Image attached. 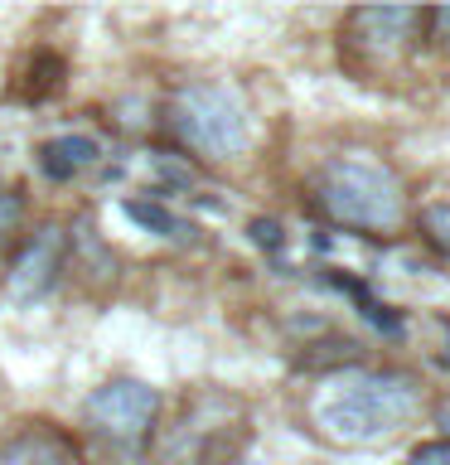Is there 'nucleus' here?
<instances>
[{
    "mask_svg": "<svg viewBox=\"0 0 450 465\" xmlns=\"http://www.w3.org/2000/svg\"><path fill=\"white\" fill-rule=\"evenodd\" d=\"M421 412V388L397 369H339L310 392V427L319 441L363 450L392 441Z\"/></svg>",
    "mask_w": 450,
    "mask_h": 465,
    "instance_id": "f257e3e1",
    "label": "nucleus"
},
{
    "mask_svg": "<svg viewBox=\"0 0 450 465\" xmlns=\"http://www.w3.org/2000/svg\"><path fill=\"white\" fill-rule=\"evenodd\" d=\"M315 209L334 228L363 238H392L406 223V184L402 174L373 151L329 155L315 174Z\"/></svg>",
    "mask_w": 450,
    "mask_h": 465,
    "instance_id": "f03ea898",
    "label": "nucleus"
},
{
    "mask_svg": "<svg viewBox=\"0 0 450 465\" xmlns=\"http://www.w3.org/2000/svg\"><path fill=\"white\" fill-rule=\"evenodd\" d=\"M170 131L180 136L203 160H232L252 141V122H247V102L223 83H184L170 93L165 107Z\"/></svg>",
    "mask_w": 450,
    "mask_h": 465,
    "instance_id": "7ed1b4c3",
    "label": "nucleus"
},
{
    "mask_svg": "<svg viewBox=\"0 0 450 465\" xmlns=\"http://www.w3.org/2000/svg\"><path fill=\"white\" fill-rule=\"evenodd\" d=\"M87 431L97 441H107L116 456H141L155 436L160 417V392L141 378H112L87 398Z\"/></svg>",
    "mask_w": 450,
    "mask_h": 465,
    "instance_id": "20e7f679",
    "label": "nucleus"
},
{
    "mask_svg": "<svg viewBox=\"0 0 450 465\" xmlns=\"http://www.w3.org/2000/svg\"><path fill=\"white\" fill-rule=\"evenodd\" d=\"M421 35H426V10H402V5L354 10L344 25V54L363 73H387L412 58Z\"/></svg>",
    "mask_w": 450,
    "mask_h": 465,
    "instance_id": "39448f33",
    "label": "nucleus"
},
{
    "mask_svg": "<svg viewBox=\"0 0 450 465\" xmlns=\"http://www.w3.org/2000/svg\"><path fill=\"white\" fill-rule=\"evenodd\" d=\"M218 407V392H209V398H194L184 407V417L170 427L165 436V465H213L232 456V427L238 421H218L213 417Z\"/></svg>",
    "mask_w": 450,
    "mask_h": 465,
    "instance_id": "423d86ee",
    "label": "nucleus"
},
{
    "mask_svg": "<svg viewBox=\"0 0 450 465\" xmlns=\"http://www.w3.org/2000/svg\"><path fill=\"white\" fill-rule=\"evenodd\" d=\"M64 257H68V232L64 228H39L34 238H29L20 252L10 257V272H5V301L15 305H34L44 291L58 282V272H64Z\"/></svg>",
    "mask_w": 450,
    "mask_h": 465,
    "instance_id": "0eeeda50",
    "label": "nucleus"
},
{
    "mask_svg": "<svg viewBox=\"0 0 450 465\" xmlns=\"http://www.w3.org/2000/svg\"><path fill=\"white\" fill-rule=\"evenodd\" d=\"M97 160V141L93 136H54L39 145V170L49 174V180H73L83 165H93Z\"/></svg>",
    "mask_w": 450,
    "mask_h": 465,
    "instance_id": "6e6552de",
    "label": "nucleus"
},
{
    "mask_svg": "<svg viewBox=\"0 0 450 465\" xmlns=\"http://www.w3.org/2000/svg\"><path fill=\"white\" fill-rule=\"evenodd\" d=\"M0 465H68V456H64V446H58L54 436L24 431V436H15V441H5Z\"/></svg>",
    "mask_w": 450,
    "mask_h": 465,
    "instance_id": "1a4fd4ad",
    "label": "nucleus"
},
{
    "mask_svg": "<svg viewBox=\"0 0 450 465\" xmlns=\"http://www.w3.org/2000/svg\"><path fill=\"white\" fill-rule=\"evenodd\" d=\"M122 209H126V218H136V223H145L151 232H160V238H189V232H194L184 218H174L170 209H160L151 199H126Z\"/></svg>",
    "mask_w": 450,
    "mask_h": 465,
    "instance_id": "9d476101",
    "label": "nucleus"
},
{
    "mask_svg": "<svg viewBox=\"0 0 450 465\" xmlns=\"http://www.w3.org/2000/svg\"><path fill=\"white\" fill-rule=\"evenodd\" d=\"M416 223H421V238H426L441 257H450V203H426Z\"/></svg>",
    "mask_w": 450,
    "mask_h": 465,
    "instance_id": "9b49d317",
    "label": "nucleus"
},
{
    "mask_svg": "<svg viewBox=\"0 0 450 465\" xmlns=\"http://www.w3.org/2000/svg\"><path fill=\"white\" fill-rule=\"evenodd\" d=\"M406 465H450V436H441V441H421L412 456H406Z\"/></svg>",
    "mask_w": 450,
    "mask_h": 465,
    "instance_id": "f8f14e48",
    "label": "nucleus"
},
{
    "mask_svg": "<svg viewBox=\"0 0 450 465\" xmlns=\"http://www.w3.org/2000/svg\"><path fill=\"white\" fill-rule=\"evenodd\" d=\"M20 213H24L20 194H0V238H5V232H15V223H20Z\"/></svg>",
    "mask_w": 450,
    "mask_h": 465,
    "instance_id": "ddd939ff",
    "label": "nucleus"
},
{
    "mask_svg": "<svg viewBox=\"0 0 450 465\" xmlns=\"http://www.w3.org/2000/svg\"><path fill=\"white\" fill-rule=\"evenodd\" d=\"M252 238H257L261 247H276V242H281V223H271V218H257V223H252Z\"/></svg>",
    "mask_w": 450,
    "mask_h": 465,
    "instance_id": "4468645a",
    "label": "nucleus"
},
{
    "mask_svg": "<svg viewBox=\"0 0 450 465\" xmlns=\"http://www.w3.org/2000/svg\"><path fill=\"white\" fill-rule=\"evenodd\" d=\"M426 25L435 29V39H441V49L450 54V10H431V15H426Z\"/></svg>",
    "mask_w": 450,
    "mask_h": 465,
    "instance_id": "2eb2a0df",
    "label": "nucleus"
}]
</instances>
